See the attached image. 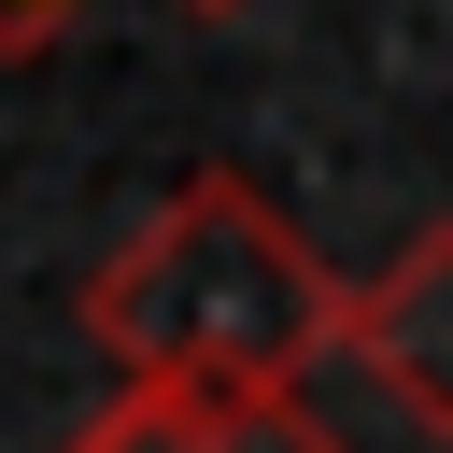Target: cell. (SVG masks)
<instances>
[{"label":"cell","instance_id":"obj_2","mask_svg":"<svg viewBox=\"0 0 453 453\" xmlns=\"http://www.w3.org/2000/svg\"><path fill=\"white\" fill-rule=\"evenodd\" d=\"M340 354H354V382H368L396 425L453 439V212H439V226H411V241L354 283Z\"/></svg>","mask_w":453,"mask_h":453},{"label":"cell","instance_id":"obj_4","mask_svg":"<svg viewBox=\"0 0 453 453\" xmlns=\"http://www.w3.org/2000/svg\"><path fill=\"white\" fill-rule=\"evenodd\" d=\"M71 14H85V0H0V57H42Z\"/></svg>","mask_w":453,"mask_h":453},{"label":"cell","instance_id":"obj_1","mask_svg":"<svg viewBox=\"0 0 453 453\" xmlns=\"http://www.w3.org/2000/svg\"><path fill=\"white\" fill-rule=\"evenodd\" d=\"M354 283L283 226L255 170H184L99 269H85V340L113 382H198V396H297L340 354Z\"/></svg>","mask_w":453,"mask_h":453},{"label":"cell","instance_id":"obj_5","mask_svg":"<svg viewBox=\"0 0 453 453\" xmlns=\"http://www.w3.org/2000/svg\"><path fill=\"white\" fill-rule=\"evenodd\" d=\"M184 14H241V0H184Z\"/></svg>","mask_w":453,"mask_h":453},{"label":"cell","instance_id":"obj_3","mask_svg":"<svg viewBox=\"0 0 453 453\" xmlns=\"http://www.w3.org/2000/svg\"><path fill=\"white\" fill-rule=\"evenodd\" d=\"M57 453H354L311 396H198V382H113Z\"/></svg>","mask_w":453,"mask_h":453}]
</instances>
